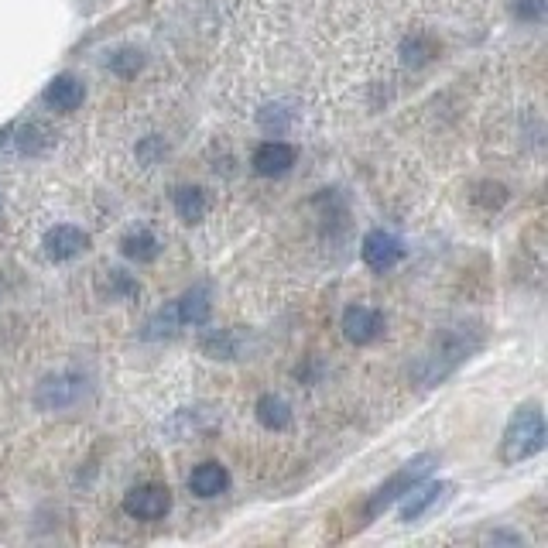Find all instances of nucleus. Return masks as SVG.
Returning a JSON list of instances; mask_svg holds the SVG:
<instances>
[{"mask_svg":"<svg viewBox=\"0 0 548 548\" xmlns=\"http://www.w3.org/2000/svg\"><path fill=\"white\" fill-rule=\"evenodd\" d=\"M514 14H518L521 21L538 24L545 18V0H518V4H514Z\"/></svg>","mask_w":548,"mask_h":548,"instance_id":"16","label":"nucleus"},{"mask_svg":"<svg viewBox=\"0 0 548 548\" xmlns=\"http://www.w3.org/2000/svg\"><path fill=\"white\" fill-rule=\"evenodd\" d=\"M120 251H124V257H131V261H137V264H148V261H155L158 257L161 244H158V237L151 230H137V233H127L124 244H120Z\"/></svg>","mask_w":548,"mask_h":548,"instance_id":"12","label":"nucleus"},{"mask_svg":"<svg viewBox=\"0 0 548 548\" xmlns=\"http://www.w3.org/2000/svg\"><path fill=\"white\" fill-rule=\"evenodd\" d=\"M86 247H90V237L79 227H69V223L52 227L45 233V254L52 257V261H69V257L83 254Z\"/></svg>","mask_w":548,"mask_h":548,"instance_id":"6","label":"nucleus"},{"mask_svg":"<svg viewBox=\"0 0 548 548\" xmlns=\"http://www.w3.org/2000/svg\"><path fill=\"white\" fill-rule=\"evenodd\" d=\"M114 72H120V76H134L137 69H141V52H134V48H124V52L114 55Z\"/></svg>","mask_w":548,"mask_h":548,"instance_id":"15","label":"nucleus"},{"mask_svg":"<svg viewBox=\"0 0 548 548\" xmlns=\"http://www.w3.org/2000/svg\"><path fill=\"white\" fill-rule=\"evenodd\" d=\"M545 449V418L538 405H525L514 411V418L507 422L504 432V463H521V459H531L535 453Z\"/></svg>","mask_w":548,"mask_h":548,"instance_id":"1","label":"nucleus"},{"mask_svg":"<svg viewBox=\"0 0 548 548\" xmlns=\"http://www.w3.org/2000/svg\"><path fill=\"white\" fill-rule=\"evenodd\" d=\"M175 213H179L185 223L203 220V216H206V196H203V189H196V185H182V189L175 192Z\"/></svg>","mask_w":548,"mask_h":548,"instance_id":"14","label":"nucleus"},{"mask_svg":"<svg viewBox=\"0 0 548 548\" xmlns=\"http://www.w3.org/2000/svg\"><path fill=\"white\" fill-rule=\"evenodd\" d=\"M384 333V316L370 305H350L343 312V336L357 346H367L374 343L377 336Z\"/></svg>","mask_w":548,"mask_h":548,"instance_id":"5","label":"nucleus"},{"mask_svg":"<svg viewBox=\"0 0 548 548\" xmlns=\"http://www.w3.org/2000/svg\"><path fill=\"white\" fill-rule=\"evenodd\" d=\"M432 466H435V456H432V453H425V456H415V459H411V463H408L401 473H394V477H391L388 483H384V487L377 490L374 497H370V504H367V514H370V518H374V514H381L384 507L394 504L398 497H405L411 487H418V483H422V480L432 473Z\"/></svg>","mask_w":548,"mask_h":548,"instance_id":"2","label":"nucleus"},{"mask_svg":"<svg viewBox=\"0 0 548 548\" xmlns=\"http://www.w3.org/2000/svg\"><path fill=\"white\" fill-rule=\"evenodd\" d=\"M83 96H86V86L79 83L76 76H55L52 83H48V90H45V103L52 110H62V114H72V110L83 103Z\"/></svg>","mask_w":548,"mask_h":548,"instance_id":"9","label":"nucleus"},{"mask_svg":"<svg viewBox=\"0 0 548 548\" xmlns=\"http://www.w3.org/2000/svg\"><path fill=\"white\" fill-rule=\"evenodd\" d=\"M227 487H230V473H227V466H220V463L196 466L189 477V490L196 497H220Z\"/></svg>","mask_w":548,"mask_h":548,"instance_id":"10","label":"nucleus"},{"mask_svg":"<svg viewBox=\"0 0 548 548\" xmlns=\"http://www.w3.org/2000/svg\"><path fill=\"white\" fill-rule=\"evenodd\" d=\"M295 165V148L285 141H264L254 151V172L257 175H285Z\"/></svg>","mask_w":548,"mask_h":548,"instance_id":"8","label":"nucleus"},{"mask_svg":"<svg viewBox=\"0 0 548 548\" xmlns=\"http://www.w3.org/2000/svg\"><path fill=\"white\" fill-rule=\"evenodd\" d=\"M449 494H453V483H429V487H422V490L411 487L408 490V501H405V507H401V521L411 525V521L425 518V514H429L435 504L446 501Z\"/></svg>","mask_w":548,"mask_h":548,"instance_id":"7","label":"nucleus"},{"mask_svg":"<svg viewBox=\"0 0 548 548\" xmlns=\"http://www.w3.org/2000/svg\"><path fill=\"white\" fill-rule=\"evenodd\" d=\"M360 254H364V264L370 271H391L394 264L405 257V244H401V240L388 230H370L364 237Z\"/></svg>","mask_w":548,"mask_h":548,"instance_id":"4","label":"nucleus"},{"mask_svg":"<svg viewBox=\"0 0 548 548\" xmlns=\"http://www.w3.org/2000/svg\"><path fill=\"white\" fill-rule=\"evenodd\" d=\"M124 511L137 521H158L172 511V490L161 483H144L124 497Z\"/></svg>","mask_w":548,"mask_h":548,"instance_id":"3","label":"nucleus"},{"mask_svg":"<svg viewBox=\"0 0 548 548\" xmlns=\"http://www.w3.org/2000/svg\"><path fill=\"white\" fill-rule=\"evenodd\" d=\"M7 134H11V127H4V131H0V144H4V137H7Z\"/></svg>","mask_w":548,"mask_h":548,"instance_id":"17","label":"nucleus"},{"mask_svg":"<svg viewBox=\"0 0 548 548\" xmlns=\"http://www.w3.org/2000/svg\"><path fill=\"white\" fill-rule=\"evenodd\" d=\"M209 312H213V302H209V288H192V292H185L179 302H175V312L172 316L182 322V326H203L209 319Z\"/></svg>","mask_w":548,"mask_h":548,"instance_id":"11","label":"nucleus"},{"mask_svg":"<svg viewBox=\"0 0 548 548\" xmlns=\"http://www.w3.org/2000/svg\"><path fill=\"white\" fill-rule=\"evenodd\" d=\"M257 418H261L264 429H285V425L292 422V408H288V401L278 398V394H264V398L257 401Z\"/></svg>","mask_w":548,"mask_h":548,"instance_id":"13","label":"nucleus"}]
</instances>
